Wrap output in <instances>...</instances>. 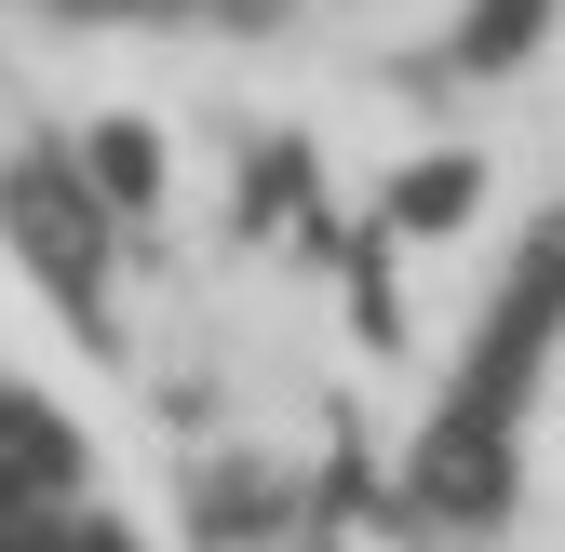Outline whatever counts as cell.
Returning <instances> with one entry per match:
<instances>
[{
    "label": "cell",
    "mask_w": 565,
    "mask_h": 552,
    "mask_svg": "<svg viewBox=\"0 0 565 552\" xmlns=\"http://www.w3.org/2000/svg\"><path fill=\"white\" fill-rule=\"evenodd\" d=\"M552 445H565V404H552Z\"/></svg>",
    "instance_id": "1"
}]
</instances>
